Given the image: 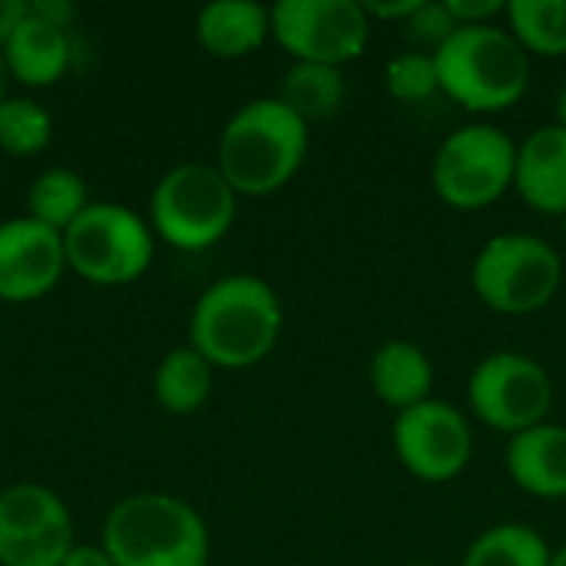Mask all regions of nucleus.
Returning <instances> with one entry per match:
<instances>
[{"instance_id": "obj_1", "label": "nucleus", "mask_w": 566, "mask_h": 566, "mask_svg": "<svg viewBox=\"0 0 566 566\" xmlns=\"http://www.w3.org/2000/svg\"><path fill=\"white\" fill-rule=\"evenodd\" d=\"M282 335V302L259 275H226L192 305L189 345L212 368H252L272 355Z\"/></svg>"}, {"instance_id": "obj_2", "label": "nucleus", "mask_w": 566, "mask_h": 566, "mask_svg": "<svg viewBox=\"0 0 566 566\" xmlns=\"http://www.w3.org/2000/svg\"><path fill=\"white\" fill-rule=\"evenodd\" d=\"M308 153V123L279 96L239 106L222 126L216 169L235 196H272L292 182Z\"/></svg>"}, {"instance_id": "obj_3", "label": "nucleus", "mask_w": 566, "mask_h": 566, "mask_svg": "<svg viewBox=\"0 0 566 566\" xmlns=\"http://www.w3.org/2000/svg\"><path fill=\"white\" fill-rule=\"evenodd\" d=\"M99 547L116 566H209V527L202 514L163 491L116 501L103 521Z\"/></svg>"}, {"instance_id": "obj_4", "label": "nucleus", "mask_w": 566, "mask_h": 566, "mask_svg": "<svg viewBox=\"0 0 566 566\" xmlns=\"http://www.w3.org/2000/svg\"><path fill=\"white\" fill-rule=\"evenodd\" d=\"M441 93L471 113L514 106L531 83V56L507 27H461L434 50Z\"/></svg>"}, {"instance_id": "obj_5", "label": "nucleus", "mask_w": 566, "mask_h": 566, "mask_svg": "<svg viewBox=\"0 0 566 566\" xmlns=\"http://www.w3.org/2000/svg\"><path fill=\"white\" fill-rule=\"evenodd\" d=\"M239 196L209 163L172 166L149 192V229L179 252H206L226 239Z\"/></svg>"}, {"instance_id": "obj_6", "label": "nucleus", "mask_w": 566, "mask_h": 566, "mask_svg": "<svg viewBox=\"0 0 566 566\" xmlns=\"http://www.w3.org/2000/svg\"><path fill=\"white\" fill-rule=\"evenodd\" d=\"M66 269L90 285H129L146 275L156 255L149 219L119 202H90L63 232Z\"/></svg>"}, {"instance_id": "obj_7", "label": "nucleus", "mask_w": 566, "mask_h": 566, "mask_svg": "<svg viewBox=\"0 0 566 566\" xmlns=\"http://www.w3.org/2000/svg\"><path fill=\"white\" fill-rule=\"evenodd\" d=\"M564 282L557 249L531 232L494 235L474 259L471 285L478 298L501 315L541 312Z\"/></svg>"}, {"instance_id": "obj_8", "label": "nucleus", "mask_w": 566, "mask_h": 566, "mask_svg": "<svg viewBox=\"0 0 566 566\" xmlns=\"http://www.w3.org/2000/svg\"><path fill=\"white\" fill-rule=\"evenodd\" d=\"M514 139L497 126L471 123L441 143L431 166V182L441 202L461 212H474L497 202L514 186Z\"/></svg>"}, {"instance_id": "obj_9", "label": "nucleus", "mask_w": 566, "mask_h": 566, "mask_svg": "<svg viewBox=\"0 0 566 566\" xmlns=\"http://www.w3.org/2000/svg\"><path fill=\"white\" fill-rule=\"evenodd\" d=\"M269 13L275 43L295 63L342 70L368 46L371 20L358 0H279Z\"/></svg>"}, {"instance_id": "obj_10", "label": "nucleus", "mask_w": 566, "mask_h": 566, "mask_svg": "<svg viewBox=\"0 0 566 566\" xmlns=\"http://www.w3.org/2000/svg\"><path fill=\"white\" fill-rule=\"evenodd\" d=\"M468 401L488 428L514 438L547 421L554 385L541 361L517 352H497L471 371Z\"/></svg>"}, {"instance_id": "obj_11", "label": "nucleus", "mask_w": 566, "mask_h": 566, "mask_svg": "<svg viewBox=\"0 0 566 566\" xmlns=\"http://www.w3.org/2000/svg\"><path fill=\"white\" fill-rule=\"evenodd\" d=\"M76 547L73 514L46 484L0 491V566H60Z\"/></svg>"}, {"instance_id": "obj_12", "label": "nucleus", "mask_w": 566, "mask_h": 566, "mask_svg": "<svg viewBox=\"0 0 566 566\" xmlns=\"http://www.w3.org/2000/svg\"><path fill=\"white\" fill-rule=\"evenodd\" d=\"M391 441L408 474H415L424 484L454 481L468 468L471 451H474L468 418L441 398H428L401 411L395 421Z\"/></svg>"}, {"instance_id": "obj_13", "label": "nucleus", "mask_w": 566, "mask_h": 566, "mask_svg": "<svg viewBox=\"0 0 566 566\" xmlns=\"http://www.w3.org/2000/svg\"><path fill=\"white\" fill-rule=\"evenodd\" d=\"M66 272L63 235L30 216L0 222V302L27 305L50 295Z\"/></svg>"}, {"instance_id": "obj_14", "label": "nucleus", "mask_w": 566, "mask_h": 566, "mask_svg": "<svg viewBox=\"0 0 566 566\" xmlns=\"http://www.w3.org/2000/svg\"><path fill=\"white\" fill-rule=\"evenodd\" d=\"M514 189L531 209L566 216V129L560 123L534 129L517 146Z\"/></svg>"}, {"instance_id": "obj_15", "label": "nucleus", "mask_w": 566, "mask_h": 566, "mask_svg": "<svg viewBox=\"0 0 566 566\" xmlns=\"http://www.w3.org/2000/svg\"><path fill=\"white\" fill-rule=\"evenodd\" d=\"M0 53L7 60L10 80L23 83L30 90H43V86H53L66 76L76 50H73L70 30L53 27V23L40 20L27 10V17L10 33V40L3 43Z\"/></svg>"}, {"instance_id": "obj_16", "label": "nucleus", "mask_w": 566, "mask_h": 566, "mask_svg": "<svg viewBox=\"0 0 566 566\" xmlns=\"http://www.w3.org/2000/svg\"><path fill=\"white\" fill-rule=\"evenodd\" d=\"M511 481L544 501L566 497V428L560 424H537L511 438L504 454Z\"/></svg>"}, {"instance_id": "obj_17", "label": "nucleus", "mask_w": 566, "mask_h": 566, "mask_svg": "<svg viewBox=\"0 0 566 566\" xmlns=\"http://www.w3.org/2000/svg\"><path fill=\"white\" fill-rule=\"evenodd\" d=\"M272 36V13L255 0H212L196 13V40L216 60H242Z\"/></svg>"}, {"instance_id": "obj_18", "label": "nucleus", "mask_w": 566, "mask_h": 566, "mask_svg": "<svg viewBox=\"0 0 566 566\" xmlns=\"http://www.w3.org/2000/svg\"><path fill=\"white\" fill-rule=\"evenodd\" d=\"M368 378H371V391L385 405L398 408L401 415L431 398L434 365L415 342H388L371 355Z\"/></svg>"}, {"instance_id": "obj_19", "label": "nucleus", "mask_w": 566, "mask_h": 566, "mask_svg": "<svg viewBox=\"0 0 566 566\" xmlns=\"http://www.w3.org/2000/svg\"><path fill=\"white\" fill-rule=\"evenodd\" d=\"M212 365L192 348L179 345L163 355L153 375V395L169 415H196L212 395Z\"/></svg>"}, {"instance_id": "obj_20", "label": "nucleus", "mask_w": 566, "mask_h": 566, "mask_svg": "<svg viewBox=\"0 0 566 566\" xmlns=\"http://www.w3.org/2000/svg\"><path fill=\"white\" fill-rule=\"evenodd\" d=\"M279 99L302 116L305 123L312 119H328L338 113L345 99V76L338 66H322V63H292L282 76Z\"/></svg>"}, {"instance_id": "obj_21", "label": "nucleus", "mask_w": 566, "mask_h": 566, "mask_svg": "<svg viewBox=\"0 0 566 566\" xmlns=\"http://www.w3.org/2000/svg\"><path fill=\"white\" fill-rule=\"evenodd\" d=\"M90 206V192L80 172L50 166L27 189V216L56 229L60 235L76 222V216Z\"/></svg>"}, {"instance_id": "obj_22", "label": "nucleus", "mask_w": 566, "mask_h": 566, "mask_svg": "<svg viewBox=\"0 0 566 566\" xmlns=\"http://www.w3.org/2000/svg\"><path fill=\"white\" fill-rule=\"evenodd\" d=\"M504 13L511 36L524 46L527 56H564L566 0H511Z\"/></svg>"}, {"instance_id": "obj_23", "label": "nucleus", "mask_w": 566, "mask_h": 566, "mask_svg": "<svg viewBox=\"0 0 566 566\" xmlns=\"http://www.w3.org/2000/svg\"><path fill=\"white\" fill-rule=\"evenodd\" d=\"M547 541L527 524H497L464 554V566H551Z\"/></svg>"}, {"instance_id": "obj_24", "label": "nucleus", "mask_w": 566, "mask_h": 566, "mask_svg": "<svg viewBox=\"0 0 566 566\" xmlns=\"http://www.w3.org/2000/svg\"><path fill=\"white\" fill-rule=\"evenodd\" d=\"M53 139V116L30 96H10L0 103V153L36 156Z\"/></svg>"}, {"instance_id": "obj_25", "label": "nucleus", "mask_w": 566, "mask_h": 566, "mask_svg": "<svg viewBox=\"0 0 566 566\" xmlns=\"http://www.w3.org/2000/svg\"><path fill=\"white\" fill-rule=\"evenodd\" d=\"M385 86L398 103H424L441 93L434 53H401L385 70Z\"/></svg>"}, {"instance_id": "obj_26", "label": "nucleus", "mask_w": 566, "mask_h": 566, "mask_svg": "<svg viewBox=\"0 0 566 566\" xmlns=\"http://www.w3.org/2000/svg\"><path fill=\"white\" fill-rule=\"evenodd\" d=\"M405 30L418 40V43H428V46H441V43H448L461 27H458V20L451 17V10H448V3L441 0V3H431V0H424L421 7H418V13L405 23Z\"/></svg>"}, {"instance_id": "obj_27", "label": "nucleus", "mask_w": 566, "mask_h": 566, "mask_svg": "<svg viewBox=\"0 0 566 566\" xmlns=\"http://www.w3.org/2000/svg\"><path fill=\"white\" fill-rule=\"evenodd\" d=\"M444 3L451 17L458 20V27H481V23H491V17L507 10L504 0H444Z\"/></svg>"}, {"instance_id": "obj_28", "label": "nucleus", "mask_w": 566, "mask_h": 566, "mask_svg": "<svg viewBox=\"0 0 566 566\" xmlns=\"http://www.w3.org/2000/svg\"><path fill=\"white\" fill-rule=\"evenodd\" d=\"M27 10L53 27H63V30H70V23L76 20L73 3H66V0H27Z\"/></svg>"}, {"instance_id": "obj_29", "label": "nucleus", "mask_w": 566, "mask_h": 566, "mask_svg": "<svg viewBox=\"0 0 566 566\" xmlns=\"http://www.w3.org/2000/svg\"><path fill=\"white\" fill-rule=\"evenodd\" d=\"M424 0H391V3H378V0H368V3H361L365 7V13H368V20L371 17H378V20H411L415 13H418V7H421Z\"/></svg>"}, {"instance_id": "obj_30", "label": "nucleus", "mask_w": 566, "mask_h": 566, "mask_svg": "<svg viewBox=\"0 0 566 566\" xmlns=\"http://www.w3.org/2000/svg\"><path fill=\"white\" fill-rule=\"evenodd\" d=\"M60 566H116L99 544H76Z\"/></svg>"}, {"instance_id": "obj_31", "label": "nucleus", "mask_w": 566, "mask_h": 566, "mask_svg": "<svg viewBox=\"0 0 566 566\" xmlns=\"http://www.w3.org/2000/svg\"><path fill=\"white\" fill-rule=\"evenodd\" d=\"M23 17H27V0H0V50Z\"/></svg>"}, {"instance_id": "obj_32", "label": "nucleus", "mask_w": 566, "mask_h": 566, "mask_svg": "<svg viewBox=\"0 0 566 566\" xmlns=\"http://www.w3.org/2000/svg\"><path fill=\"white\" fill-rule=\"evenodd\" d=\"M10 70H7V60H3V53H0V103L3 99H10Z\"/></svg>"}, {"instance_id": "obj_33", "label": "nucleus", "mask_w": 566, "mask_h": 566, "mask_svg": "<svg viewBox=\"0 0 566 566\" xmlns=\"http://www.w3.org/2000/svg\"><path fill=\"white\" fill-rule=\"evenodd\" d=\"M557 123L566 129V86L564 93H560V99H557Z\"/></svg>"}, {"instance_id": "obj_34", "label": "nucleus", "mask_w": 566, "mask_h": 566, "mask_svg": "<svg viewBox=\"0 0 566 566\" xmlns=\"http://www.w3.org/2000/svg\"><path fill=\"white\" fill-rule=\"evenodd\" d=\"M551 566H566V547H560V551L551 557Z\"/></svg>"}, {"instance_id": "obj_35", "label": "nucleus", "mask_w": 566, "mask_h": 566, "mask_svg": "<svg viewBox=\"0 0 566 566\" xmlns=\"http://www.w3.org/2000/svg\"><path fill=\"white\" fill-rule=\"evenodd\" d=\"M564 235H566V216H564Z\"/></svg>"}, {"instance_id": "obj_36", "label": "nucleus", "mask_w": 566, "mask_h": 566, "mask_svg": "<svg viewBox=\"0 0 566 566\" xmlns=\"http://www.w3.org/2000/svg\"><path fill=\"white\" fill-rule=\"evenodd\" d=\"M415 566H434V564H415Z\"/></svg>"}]
</instances>
